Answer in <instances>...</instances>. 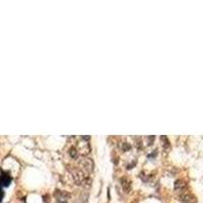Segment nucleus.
I'll list each match as a JSON object with an SVG mask.
<instances>
[{
  "label": "nucleus",
  "mask_w": 203,
  "mask_h": 203,
  "mask_svg": "<svg viewBox=\"0 0 203 203\" xmlns=\"http://www.w3.org/2000/svg\"><path fill=\"white\" fill-rule=\"evenodd\" d=\"M181 200L184 203H196V198L189 193H185L183 195H181Z\"/></svg>",
  "instance_id": "1"
},
{
  "label": "nucleus",
  "mask_w": 203,
  "mask_h": 203,
  "mask_svg": "<svg viewBox=\"0 0 203 203\" xmlns=\"http://www.w3.org/2000/svg\"><path fill=\"white\" fill-rule=\"evenodd\" d=\"M11 182V178L8 175H1L0 176V187H7Z\"/></svg>",
  "instance_id": "2"
},
{
  "label": "nucleus",
  "mask_w": 203,
  "mask_h": 203,
  "mask_svg": "<svg viewBox=\"0 0 203 203\" xmlns=\"http://www.w3.org/2000/svg\"><path fill=\"white\" fill-rule=\"evenodd\" d=\"M185 188H186V184L184 183L183 181H181V180L176 181V183H175V190L181 192V191H183Z\"/></svg>",
  "instance_id": "3"
},
{
  "label": "nucleus",
  "mask_w": 203,
  "mask_h": 203,
  "mask_svg": "<svg viewBox=\"0 0 203 203\" xmlns=\"http://www.w3.org/2000/svg\"><path fill=\"white\" fill-rule=\"evenodd\" d=\"M121 185H122V187L124 188V190L126 192H129V190H130V183H129V181H127L126 179H122L121 180Z\"/></svg>",
  "instance_id": "4"
},
{
  "label": "nucleus",
  "mask_w": 203,
  "mask_h": 203,
  "mask_svg": "<svg viewBox=\"0 0 203 203\" xmlns=\"http://www.w3.org/2000/svg\"><path fill=\"white\" fill-rule=\"evenodd\" d=\"M3 196H4V193H3V191L1 190V187H0V201L3 199Z\"/></svg>",
  "instance_id": "5"
},
{
  "label": "nucleus",
  "mask_w": 203,
  "mask_h": 203,
  "mask_svg": "<svg viewBox=\"0 0 203 203\" xmlns=\"http://www.w3.org/2000/svg\"><path fill=\"white\" fill-rule=\"evenodd\" d=\"M69 153H70V154H71L72 157H75V153H76V151L74 150V149H71V150L69 151Z\"/></svg>",
  "instance_id": "6"
},
{
  "label": "nucleus",
  "mask_w": 203,
  "mask_h": 203,
  "mask_svg": "<svg viewBox=\"0 0 203 203\" xmlns=\"http://www.w3.org/2000/svg\"><path fill=\"white\" fill-rule=\"evenodd\" d=\"M57 203H66V202L64 201V200H62V199H59V200H58V202H57Z\"/></svg>",
  "instance_id": "7"
}]
</instances>
